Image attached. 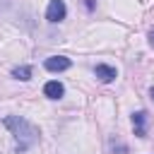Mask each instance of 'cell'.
I'll return each mask as SVG.
<instances>
[{"label": "cell", "instance_id": "cell-1", "mask_svg": "<svg viewBox=\"0 0 154 154\" xmlns=\"http://www.w3.org/2000/svg\"><path fill=\"white\" fill-rule=\"evenodd\" d=\"M5 125L12 130L19 152H26L31 144L38 142V128H34L29 120H24V118H19V116H7V118H5Z\"/></svg>", "mask_w": 154, "mask_h": 154}, {"label": "cell", "instance_id": "cell-2", "mask_svg": "<svg viewBox=\"0 0 154 154\" xmlns=\"http://www.w3.org/2000/svg\"><path fill=\"white\" fill-rule=\"evenodd\" d=\"M65 2L63 0H51L48 2V10H46V19L51 22V24H55V22H63L65 19Z\"/></svg>", "mask_w": 154, "mask_h": 154}, {"label": "cell", "instance_id": "cell-3", "mask_svg": "<svg viewBox=\"0 0 154 154\" xmlns=\"http://www.w3.org/2000/svg\"><path fill=\"white\" fill-rule=\"evenodd\" d=\"M72 63H70V58H65V55H51V58H46V70H51V72H60V70H67Z\"/></svg>", "mask_w": 154, "mask_h": 154}, {"label": "cell", "instance_id": "cell-4", "mask_svg": "<svg viewBox=\"0 0 154 154\" xmlns=\"http://www.w3.org/2000/svg\"><path fill=\"white\" fill-rule=\"evenodd\" d=\"M96 77H99V82H113L116 79V67H111V65H96Z\"/></svg>", "mask_w": 154, "mask_h": 154}, {"label": "cell", "instance_id": "cell-5", "mask_svg": "<svg viewBox=\"0 0 154 154\" xmlns=\"http://www.w3.org/2000/svg\"><path fill=\"white\" fill-rule=\"evenodd\" d=\"M43 94H46L48 99H60V96L65 94V87H63L60 82H46V87H43Z\"/></svg>", "mask_w": 154, "mask_h": 154}, {"label": "cell", "instance_id": "cell-6", "mask_svg": "<svg viewBox=\"0 0 154 154\" xmlns=\"http://www.w3.org/2000/svg\"><path fill=\"white\" fill-rule=\"evenodd\" d=\"M144 123H147V113L144 111H137L132 116V125H135V135L137 137H144Z\"/></svg>", "mask_w": 154, "mask_h": 154}, {"label": "cell", "instance_id": "cell-7", "mask_svg": "<svg viewBox=\"0 0 154 154\" xmlns=\"http://www.w3.org/2000/svg\"><path fill=\"white\" fill-rule=\"evenodd\" d=\"M12 77H17V79H22V82H26V79L31 77V67H29V65H22V67H14V70H12Z\"/></svg>", "mask_w": 154, "mask_h": 154}, {"label": "cell", "instance_id": "cell-8", "mask_svg": "<svg viewBox=\"0 0 154 154\" xmlns=\"http://www.w3.org/2000/svg\"><path fill=\"white\" fill-rule=\"evenodd\" d=\"M149 43H152V46H154V29H152V31H149Z\"/></svg>", "mask_w": 154, "mask_h": 154}, {"label": "cell", "instance_id": "cell-9", "mask_svg": "<svg viewBox=\"0 0 154 154\" xmlns=\"http://www.w3.org/2000/svg\"><path fill=\"white\" fill-rule=\"evenodd\" d=\"M149 96H152V101H154V87H152V91H149Z\"/></svg>", "mask_w": 154, "mask_h": 154}]
</instances>
